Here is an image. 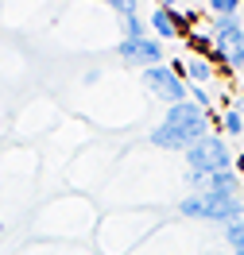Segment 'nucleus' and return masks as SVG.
<instances>
[{"label":"nucleus","instance_id":"1","mask_svg":"<svg viewBox=\"0 0 244 255\" xmlns=\"http://www.w3.org/2000/svg\"><path fill=\"white\" fill-rule=\"evenodd\" d=\"M179 213H182V217H198V221H213V224L225 228V224H233L244 213V201H241V197H221V193L202 190V193L182 197Z\"/></svg>","mask_w":244,"mask_h":255},{"label":"nucleus","instance_id":"2","mask_svg":"<svg viewBox=\"0 0 244 255\" xmlns=\"http://www.w3.org/2000/svg\"><path fill=\"white\" fill-rule=\"evenodd\" d=\"M233 151H229V143L221 139V135H206L202 143H194L190 151H186V170L198 178H210V174H221V170H233Z\"/></svg>","mask_w":244,"mask_h":255},{"label":"nucleus","instance_id":"3","mask_svg":"<svg viewBox=\"0 0 244 255\" xmlns=\"http://www.w3.org/2000/svg\"><path fill=\"white\" fill-rule=\"evenodd\" d=\"M213 58L225 62V70H241L244 66V19L241 16H225L213 19Z\"/></svg>","mask_w":244,"mask_h":255},{"label":"nucleus","instance_id":"4","mask_svg":"<svg viewBox=\"0 0 244 255\" xmlns=\"http://www.w3.org/2000/svg\"><path fill=\"white\" fill-rule=\"evenodd\" d=\"M140 81H144V89L151 97H159L163 105L171 109V105H182V101H190V85L171 70V62H163V66H151V70H144L140 74Z\"/></svg>","mask_w":244,"mask_h":255},{"label":"nucleus","instance_id":"5","mask_svg":"<svg viewBox=\"0 0 244 255\" xmlns=\"http://www.w3.org/2000/svg\"><path fill=\"white\" fill-rule=\"evenodd\" d=\"M210 135V124L206 128H175V124H159L151 128V143L163 147V151H179V155H186L194 143H202Z\"/></svg>","mask_w":244,"mask_h":255},{"label":"nucleus","instance_id":"6","mask_svg":"<svg viewBox=\"0 0 244 255\" xmlns=\"http://www.w3.org/2000/svg\"><path fill=\"white\" fill-rule=\"evenodd\" d=\"M116 54H120L128 66H140V74H144L151 66H163V54H167V50H163V43L155 35H147V39H120Z\"/></svg>","mask_w":244,"mask_h":255},{"label":"nucleus","instance_id":"7","mask_svg":"<svg viewBox=\"0 0 244 255\" xmlns=\"http://www.w3.org/2000/svg\"><path fill=\"white\" fill-rule=\"evenodd\" d=\"M147 27H151V35H155L159 43H171V39H186V35H182V23H179V16H175V8H171V4H159V8H151V16H147Z\"/></svg>","mask_w":244,"mask_h":255},{"label":"nucleus","instance_id":"8","mask_svg":"<svg viewBox=\"0 0 244 255\" xmlns=\"http://www.w3.org/2000/svg\"><path fill=\"white\" fill-rule=\"evenodd\" d=\"M171 70L179 74L182 81H190V85H210L213 81V62L210 58H202V54H190V58H179V62H171Z\"/></svg>","mask_w":244,"mask_h":255},{"label":"nucleus","instance_id":"9","mask_svg":"<svg viewBox=\"0 0 244 255\" xmlns=\"http://www.w3.org/2000/svg\"><path fill=\"white\" fill-rule=\"evenodd\" d=\"M163 124H175V128H206V124H210V112L198 109L194 101H182V105H171V109H167Z\"/></svg>","mask_w":244,"mask_h":255},{"label":"nucleus","instance_id":"10","mask_svg":"<svg viewBox=\"0 0 244 255\" xmlns=\"http://www.w3.org/2000/svg\"><path fill=\"white\" fill-rule=\"evenodd\" d=\"M221 131H225V135H233V139H237V135H244V112L237 109V105H229V109L221 112Z\"/></svg>","mask_w":244,"mask_h":255},{"label":"nucleus","instance_id":"11","mask_svg":"<svg viewBox=\"0 0 244 255\" xmlns=\"http://www.w3.org/2000/svg\"><path fill=\"white\" fill-rule=\"evenodd\" d=\"M210 12H213V19L241 16V0H210Z\"/></svg>","mask_w":244,"mask_h":255},{"label":"nucleus","instance_id":"12","mask_svg":"<svg viewBox=\"0 0 244 255\" xmlns=\"http://www.w3.org/2000/svg\"><path fill=\"white\" fill-rule=\"evenodd\" d=\"M190 101H194L198 109L210 112V89H206V85H190Z\"/></svg>","mask_w":244,"mask_h":255},{"label":"nucleus","instance_id":"13","mask_svg":"<svg viewBox=\"0 0 244 255\" xmlns=\"http://www.w3.org/2000/svg\"><path fill=\"white\" fill-rule=\"evenodd\" d=\"M113 12L120 19H124V16H136V0H113Z\"/></svg>","mask_w":244,"mask_h":255},{"label":"nucleus","instance_id":"14","mask_svg":"<svg viewBox=\"0 0 244 255\" xmlns=\"http://www.w3.org/2000/svg\"><path fill=\"white\" fill-rule=\"evenodd\" d=\"M233 170H237V174H244V155H237V159H233Z\"/></svg>","mask_w":244,"mask_h":255},{"label":"nucleus","instance_id":"15","mask_svg":"<svg viewBox=\"0 0 244 255\" xmlns=\"http://www.w3.org/2000/svg\"><path fill=\"white\" fill-rule=\"evenodd\" d=\"M241 19H244V0H241Z\"/></svg>","mask_w":244,"mask_h":255},{"label":"nucleus","instance_id":"16","mask_svg":"<svg viewBox=\"0 0 244 255\" xmlns=\"http://www.w3.org/2000/svg\"><path fill=\"white\" fill-rule=\"evenodd\" d=\"M206 255H225V252H206Z\"/></svg>","mask_w":244,"mask_h":255}]
</instances>
